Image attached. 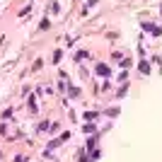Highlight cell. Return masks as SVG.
I'll use <instances>...</instances> for the list:
<instances>
[{"label":"cell","instance_id":"2","mask_svg":"<svg viewBox=\"0 0 162 162\" xmlns=\"http://www.w3.org/2000/svg\"><path fill=\"white\" fill-rule=\"evenodd\" d=\"M97 73L99 75H109V68H106V65H97Z\"/></svg>","mask_w":162,"mask_h":162},{"label":"cell","instance_id":"1","mask_svg":"<svg viewBox=\"0 0 162 162\" xmlns=\"http://www.w3.org/2000/svg\"><path fill=\"white\" fill-rule=\"evenodd\" d=\"M145 29L150 32V34H155V36H160V34H162V29H160V27H152V24H145Z\"/></svg>","mask_w":162,"mask_h":162}]
</instances>
